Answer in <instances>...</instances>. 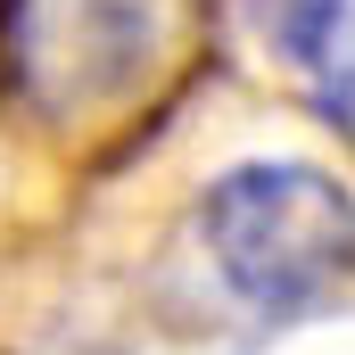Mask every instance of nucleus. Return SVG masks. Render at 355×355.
I'll return each instance as SVG.
<instances>
[{
    "label": "nucleus",
    "instance_id": "1",
    "mask_svg": "<svg viewBox=\"0 0 355 355\" xmlns=\"http://www.w3.org/2000/svg\"><path fill=\"white\" fill-rule=\"evenodd\" d=\"M198 232L257 314H306L355 272V198L314 166H232L198 198Z\"/></svg>",
    "mask_w": 355,
    "mask_h": 355
},
{
    "label": "nucleus",
    "instance_id": "3",
    "mask_svg": "<svg viewBox=\"0 0 355 355\" xmlns=\"http://www.w3.org/2000/svg\"><path fill=\"white\" fill-rule=\"evenodd\" d=\"M257 25L306 99L355 132V0H257Z\"/></svg>",
    "mask_w": 355,
    "mask_h": 355
},
{
    "label": "nucleus",
    "instance_id": "2",
    "mask_svg": "<svg viewBox=\"0 0 355 355\" xmlns=\"http://www.w3.org/2000/svg\"><path fill=\"white\" fill-rule=\"evenodd\" d=\"M182 33L190 0H0L8 83L58 124L149 99L182 58Z\"/></svg>",
    "mask_w": 355,
    "mask_h": 355
},
{
    "label": "nucleus",
    "instance_id": "4",
    "mask_svg": "<svg viewBox=\"0 0 355 355\" xmlns=\"http://www.w3.org/2000/svg\"><path fill=\"white\" fill-rule=\"evenodd\" d=\"M0 75H8V50H0Z\"/></svg>",
    "mask_w": 355,
    "mask_h": 355
}]
</instances>
